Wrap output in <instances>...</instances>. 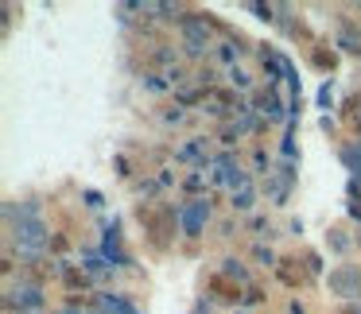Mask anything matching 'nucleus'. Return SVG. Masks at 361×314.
Instances as JSON below:
<instances>
[{"label": "nucleus", "mask_w": 361, "mask_h": 314, "mask_svg": "<svg viewBox=\"0 0 361 314\" xmlns=\"http://www.w3.org/2000/svg\"><path fill=\"white\" fill-rule=\"evenodd\" d=\"M233 86L245 89V86H249V74H245V70H233Z\"/></svg>", "instance_id": "nucleus-14"}, {"label": "nucleus", "mask_w": 361, "mask_h": 314, "mask_svg": "<svg viewBox=\"0 0 361 314\" xmlns=\"http://www.w3.org/2000/svg\"><path fill=\"white\" fill-rule=\"evenodd\" d=\"M252 256H257L264 268H280V260H276V252H272V249H264V244H257V249H252Z\"/></svg>", "instance_id": "nucleus-8"}, {"label": "nucleus", "mask_w": 361, "mask_h": 314, "mask_svg": "<svg viewBox=\"0 0 361 314\" xmlns=\"http://www.w3.org/2000/svg\"><path fill=\"white\" fill-rule=\"evenodd\" d=\"M342 314H361V303H345V306H342Z\"/></svg>", "instance_id": "nucleus-15"}, {"label": "nucleus", "mask_w": 361, "mask_h": 314, "mask_svg": "<svg viewBox=\"0 0 361 314\" xmlns=\"http://www.w3.org/2000/svg\"><path fill=\"white\" fill-rule=\"evenodd\" d=\"M210 291H218L221 303H237V291L226 283V275H214V280H210Z\"/></svg>", "instance_id": "nucleus-6"}, {"label": "nucleus", "mask_w": 361, "mask_h": 314, "mask_svg": "<svg viewBox=\"0 0 361 314\" xmlns=\"http://www.w3.org/2000/svg\"><path fill=\"white\" fill-rule=\"evenodd\" d=\"M86 283V275H78V272H66V287H82Z\"/></svg>", "instance_id": "nucleus-13"}, {"label": "nucleus", "mask_w": 361, "mask_h": 314, "mask_svg": "<svg viewBox=\"0 0 361 314\" xmlns=\"http://www.w3.org/2000/svg\"><path fill=\"white\" fill-rule=\"evenodd\" d=\"M221 275H226V280H249V272H245V264H241V260H237V256H229L226 260V268H221Z\"/></svg>", "instance_id": "nucleus-7"}, {"label": "nucleus", "mask_w": 361, "mask_h": 314, "mask_svg": "<svg viewBox=\"0 0 361 314\" xmlns=\"http://www.w3.org/2000/svg\"><path fill=\"white\" fill-rule=\"evenodd\" d=\"M12 237H16V249L24 260H35V256L47 252L51 237H47V225L39 221V206L35 202H27L24 210H20V221L12 225Z\"/></svg>", "instance_id": "nucleus-1"}, {"label": "nucleus", "mask_w": 361, "mask_h": 314, "mask_svg": "<svg viewBox=\"0 0 361 314\" xmlns=\"http://www.w3.org/2000/svg\"><path fill=\"white\" fill-rule=\"evenodd\" d=\"M257 105H260L264 113H272V117H280V101H276V94H260Z\"/></svg>", "instance_id": "nucleus-10"}, {"label": "nucleus", "mask_w": 361, "mask_h": 314, "mask_svg": "<svg viewBox=\"0 0 361 314\" xmlns=\"http://www.w3.org/2000/svg\"><path fill=\"white\" fill-rule=\"evenodd\" d=\"M8 306H20V314H35L43 306V291L35 283H16L8 291Z\"/></svg>", "instance_id": "nucleus-3"}, {"label": "nucleus", "mask_w": 361, "mask_h": 314, "mask_svg": "<svg viewBox=\"0 0 361 314\" xmlns=\"http://www.w3.org/2000/svg\"><path fill=\"white\" fill-rule=\"evenodd\" d=\"M59 314H86V310H78V306H66V310H59Z\"/></svg>", "instance_id": "nucleus-17"}, {"label": "nucleus", "mask_w": 361, "mask_h": 314, "mask_svg": "<svg viewBox=\"0 0 361 314\" xmlns=\"http://www.w3.org/2000/svg\"><path fill=\"white\" fill-rule=\"evenodd\" d=\"M206 218H210V206H206V202H190L187 210H183V229H187V237H198V229H202Z\"/></svg>", "instance_id": "nucleus-5"}, {"label": "nucleus", "mask_w": 361, "mask_h": 314, "mask_svg": "<svg viewBox=\"0 0 361 314\" xmlns=\"http://www.w3.org/2000/svg\"><path fill=\"white\" fill-rule=\"evenodd\" d=\"M252 198H257V194H252V187L233 190V210H249V206H252Z\"/></svg>", "instance_id": "nucleus-9"}, {"label": "nucleus", "mask_w": 361, "mask_h": 314, "mask_svg": "<svg viewBox=\"0 0 361 314\" xmlns=\"http://www.w3.org/2000/svg\"><path fill=\"white\" fill-rule=\"evenodd\" d=\"M338 43H342L345 51H357V55H361V39H353L350 32H342V39H338Z\"/></svg>", "instance_id": "nucleus-12"}, {"label": "nucleus", "mask_w": 361, "mask_h": 314, "mask_svg": "<svg viewBox=\"0 0 361 314\" xmlns=\"http://www.w3.org/2000/svg\"><path fill=\"white\" fill-rule=\"evenodd\" d=\"M326 287L330 295H342V299H361V272L357 268H334V272L326 275Z\"/></svg>", "instance_id": "nucleus-2"}, {"label": "nucleus", "mask_w": 361, "mask_h": 314, "mask_svg": "<svg viewBox=\"0 0 361 314\" xmlns=\"http://www.w3.org/2000/svg\"><path fill=\"white\" fill-rule=\"evenodd\" d=\"M183 39H187V51H190V55H198L202 47H210V27H206V20L183 16Z\"/></svg>", "instance_id": "nucleus-4"}, {"label": "nucleus", "mask_w": 361, "mask_h": 314, "mask_svg": "<svg viewBox=\"0 0 361 314\" xmlns=\"http://www.w3.org/2000/svg\"><path fill=\"white\" fill-rule=\"evenodd\" d=\"M237 314H245V310H237Z\"/></svg>", "instance_id": "nucleus-18"}, {"label": "nucleus", "mask_w": 361, "mask_h": 314, "mask_svg": "<svg viewBox=\"0 0 361 314\" xmlns=\"http://www.w3.org/2000/svg\"><path fill=\"white\" fill-rule=\"evenodd\" d=\"M288 314H307V310H303V303H291V306H288Z\"/></svg>", "instance_id": "nucleus-16"}, {"label": "nucleus", "mask_w": 361, "mask_h": 314, "mask_svg": "<svg viewBox=\"0 0 361 314\" xmlns=\"http://www.w3.org/2000/svg\"><path fill=\"white\" fill-rule=\"evenodd\" d=\"M260 299H264V295H260V287H245L241 303H245V306H252V303H260Z\"/></svg>", "instance_id": "nucleus-11"}]
</instances>
